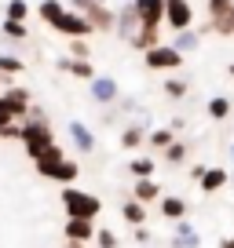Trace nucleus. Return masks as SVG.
Listing matches in <instances>:
<instances>
[{
  "label": "nucleus",
  "instance_id": "nucleus-1",
  "mask_svg": "<svg viewBox=\"0 0 234 248\" xmlns=\"http://www.w3.org/2000/svg\"><path fill=\"white\" fill-rule=\"evenodd\" d=\"M63 208L70 219H95L102 212V201L88 190H77V186H63Z\"/></svg>",
  "mask_w": 234,
  "mask_h": 248
},
{
  "label": "nucleus",
  "instance_id": "nucleus-2",
  "mask_svg": "<svg viewBox=\"0 0 234 248\" xmlns=\"http://www.w3.org/2000/svg\"><path fill=\"white\" fill-rule=\"evenodd\" d=\"M205 30L198 33H216V37H234V0H205Z\"/></svg>",
  "mask_w": 234,
  "mask_h": 248
},
{
  "label": "nucleus",
  "instance_id": "nucleus-3",
  "mask_svg": "<svg viewBox=\"0 0 234 248\" xmlns=\"http://www.w3.org/2000/svg\"><path fill=\"white\" fill-rule=\"evenodd\" d=\"M30 106H33V92L22 84H11L0 92V113L8 121H26L30 117Z\"/></svg>",
  "mask_w": 234,
  "mask_h": 248
},
{
  "label": "nucleus",
  "instance_id": "nucleus-4",
  "mask_svg": "<svg viewBox=\"0 0 234 248\" xmlns=\"http://www.w3.org/2000/svg\"><path fill=\"white\" fill-rule=\"evenodd\" d=\"M183 62H187V55H180L165 40L157 47H150V51H143V66L154 70V73H176V70H183Z\"/></svg>",
  "mask_w": 234,
  "mask_h": 248
},
{
  "label": "nucleus",
  "instance_id": "nucleus-5",
  "mask_svg": "<svg viewBox=\"0 0 234 248\" xmlns=\"http://www.w3.org/2000/svg\"><path fill=\"white\" fill-rule=\"evenodd\" d=\"M18 142L26 146V154H30V157H40V150L55 142L51 124H48V121H33V117H26V121H22V135H18Z\"/></svg>",
  "mask_w": 234,
  "mask_h": 248
},
{
  "label": "nucleus",
  "instance_id": "nucleus-6",
  "mask_svg": "<svg viewBox=\"0 0 234 248\" xmlns=\"http://www.w3.org/2000/svg\"><path fill=\"white\" fill-rule=\"evenodd\" d=\"M172 33H180V30H190L194 26V4L190 0H165V22Z\"/></svg>",
  "mask_w": 234,
  "mask_h": 248
},
{
  "label": "nucleus",
  "instance_id": "nucleus-7",
  "mask_svg": "<svg viewBox=\"0 0 234 248\" xmlns=\"http://www.w3.org/2000/svg\"><path fill=\"white\" fill-rule=\"evenodd\" d=\"M88 92H92V99L99 102V106H114L117 95H121V84H117L110 73H95V77L88 80Z\"/></svg>",
  "mask_w": 234,
  "mask_h": 248
},
{
  "label": "nucleus",
  "instance_id": "nucleus-8",
  "mask_svg": "<svg viewBox=\"0 0 234 248\" xmlns=\"http://www.w3.org/2000/svg\"><path fill=\"white\" fill-rule=\"evenodd\" d=\"M51 30H55V33H63L66 40H70V37H95L92 26H88V18L81 15V11H70V8L63 11V18H59Z\"/></svg>",
  "mask_w": 234,
  "mask_h": 248
},
{
  "label": "nucleus",
  "instance_id": "nucleus-9",
  "mask_svg": "<svg viewBox=\"0 0 234 248\" xmlns=\"http://www.w3.org/2000/svg\"><path fill=\"white\" fill-rule=\"evenodd\" d=\"M81 15L88 18L92 33H114V18H117V11L110 8V4H88Z\"/></svg>",
  "mask_w": 234,
  "mask_h": 248
},
{
  "label": "nucleus",
  "instance_id": "nucleus-10",
  "mask_svg": "<svg viewBox=\"0 0 234 248\" xmlns=\"http://www.w3.org/2000/svg\"><path fill=\"white\" fill-rule=\"evenodd\" d=\"M44 179H55V183H63V186H73V179L81 175V164L77 161H70V157H63V161H55V164H48V168H37Z\"/></svg>",
  "mask_w": 234,
  "mask_h": 248
},
{
  "label": "nucleus",
  "instance_id": "nucleus-11",
  "mask_svg": "<svg viewBox=\"0 0 234 248\" xmlns=\"http://www.w3.org/2000/svg\"><path fill=\"white\" fill-rule=\"evenodd\" d=\"M132 11L139 26H161L165 22V0H132Z\"/></svg>",
  "mask_w": 234,
  "mask_h": 248
},
{
  "label": "nucleus",
  "instance_id": "nucleus-12",
  "mask_svg": "<svg viewBox=\"0 0 234 248\" xmlns=\"http://www.w3.org/2000/svg\"><path fill=\"white\" fill-rule=\"evenodd\" d=\"M147 132H150L147 121H128L121 128V150H143L147 146Z\"/></svg>",
  "mask_w": 234,
  "mask_h": 248
},
{
  "label": "nucleus",
  "instance_id": "nucleus-13",
  "mask_svg": "<svg viewBox=\"0 0 234 248\" xmlns=\"http://www.w3.org/2000/svg\"><path fill=\"white\" fill-rule=\"evenodd\" d=\"M66 132H70L73 150H77V154H95V132L88 128L84 121H70V128H66Z\"/></svg>",
  "mask_w": 234,
  "mask_h": 248
},
{
  "label": "nucleus",
  "instance_id": "nucleus-14",
  "mask_svg": "<svg viewBox=\"0 0 234 248\" xmlns=\"http://www.w3.org/2000/svg\"><path fill=\"white\" fill-rule=\"evenodd\" d=\"M66 241L70 245H88L95 237V219H66Z\"/></svg>",
  "mask_w": 234,
  "mask_h": 248
},
{
  "label": "nucleus",
  "instance_id": "nucleus-15",
  "mask_svg": "<svg viewBox=\"0 0 234 248\" xmlns=\"http://www.w3.org/2000/svg\"><path fill=\"white\" fill-rule=\"evenodd\" d=\"M139 30V18H135V11H132V0H128L125 8H117V18H114V33L121 40H132V33Z\"/></svg>",
  "mask_w": 234,
  "mask_h": 248
},
{
  "label": "nucleus",
  "instance_id": "nucleus-16",
  "mask_svg": "<svg viewBox=\"0 0 234 248\" xmlns=\"http://www.w3.org/2000/svg\"><path fill=\"white\" fill-rule=\"evenodd\" d=\"M128 44H132V51H139V55L150 51V47H157V44H161V26H139Z\"/></svg>",
  "mask_w": 234,
  "mask_h": 248
},
{
  "label": "nucleus",
  "instance_id": "nucleus-17",
  "mask_svg": "<svg viewBox=\"0 0 234 248\" xmlns=\"http://www.w3.org/2000/svg\"><path fill=\"white\" fill-rule=\"evenodd\" d=\"M55 66H59L63 73H70V77H77V80H92L95 77V66L88 59H70V55H63Z\"/></svg>",
  "mask_w": 234,
  "mask_h": 248
},
{
  "label": "nucleus",
  "instance_id": "nucleus-18",
  "mask_svg": "<svg viewBox=\"0 0 234 248\" xmlns=\"http://www.w3.org/2000/svg\"><path fill=\"white\" fill-rule=\"evenodd\" d=\"M168 44L176 47V51H180V55H194V51H198V44H201V33H198L194 26H190V30H180V33H176V37L168 40Z\"/></svg>",
  "mask_w": 234,
  "mask_h": 248
},
{
  "label": "nucleus",
  "instance_id": "nucleus-19",
  "mask_svg": "<svg viewBox=\"0 0 234 248\" xmlns=\"http://www.w3.org/2000/svg\"><path fill=\"white\" fill-rule=\"evenodd\" d=\"M198 245H201L198 230L187 223V219H176V237H172V248H198Z\"/></svg>",
  "mask_w": 234,
  "mask_h": 248
},
{
  "label": "nucleus",
  "instance_id": "nucleus-20",
  "mask_svg": "<svg viewBox=\"0 0 234 248\" xmlns=\"http://www.w3.org/2000/svg\"><path fill=\"white\" fill-rule=\"evenodd\" d=\"M157 197H161V186H157L154 179H135V186H132V201L150 204V201H157Z\"/></svg>",
  "mask_w": 234,
  "mask_h": 248
},
{
  "label": "nucleus",
  "instance_id": "nucleus-21",
  "mask_svg": "<svg viewBox=\"0 0 234 248\" xmlns=\"http://www.w3.org/2000/svg\"><path fill=\"white\" fill-rule=\"evenodd\" d=\"M63 11H66L63 0H40V4H37V18L44 26H55L59 18H63Z\"/></svg>",
  "mask_w": 234,
  "mask_h": 248
},
{
  "label": "nucleus",
  "instance_id": "nucleus-22",
  "mask_svg": "<svg viewBox=\"0 0 234 248\" xmlns=\"http://www.w3.org/2000/svg\"><path fill=\"white\" fill-rule=\"evenodd\" d=\"M161 92H165V99L180 102V99H187V95H190V80H187V77H168V80L161 84Z\"/></svg>",
  "mask_w": 234,
  "mask_h": 248
},
{
  "label": "nucleus",
  "instance_id": "nucleus-23",
  "mask_svg": "<svg viewBox=\"0 0 234 248\" xmlns=\"http://www.w3.org/2000/svg\"><path fill=\"white\" fill-rule=\"evenodd\" d=\"M227 179H231V175H227L223 168H205V175L198 179V183H201L205 194H216V190H223V186H227Z\"/></svg>",
  "mask_w": 234,
  "mask_h": 248
},
{
  "label": "nucleus",
  "instance_id": "nucleus-24",
  "mask_svg": "<svg viewBox=\"0 0 234 248\" xmlns=\"http://www.w3.org/2000/svg\"><path fill=\"white\" fill-rule=\"evenodd\" d=\"M187 154H190V142H183V139H172L168 146L161 150L165 164H183V161H187Z\"/></svg>",
  "mask_w": 234,
  "mask_h": 248
},
{
  "label": "nucleus",
  "instance_id": "nucleus-25",
  "mask_svg": "<svg viewBox=\"0 0 234 248\" xmlns=\"http://www.w3.org/2000/svg\"><path fill=\"white\" fill-rule=\"evenodd\" d=\"M121 219H125L128 226H143V223H147V204L125 201V204H121Z\"/></svg>",
  "mask_w": 234,
  "mask_h": 248
},
{
  "label": "nucleus",
  "instance_id": "nucleus-26",
  "mask_svg": "<svg viewBox=\"0 0 234 248\" xmlns=\"http://www.w3.org/2000/svg\"><path fill=\"white\" fill-rule=\"evenodd\" d=\"M205 109H209L212 121H227V117H231V99H227V95H212V99L205 102Z\"/></svg>",
  "mask_w": 234,
  "mask_h": 248
},
{
  "label": "nucleus",
  "instance_id": "nucleus-27",
  "mask_svg": "<svg viewBox=\"0 0 234 248\" xmlns=\"http://www.w3.org/2000/svg\"><path fill=\"white\" fill-rule=\"evenodd\" d=\"M22 70H26V62L18 59L15 51H0V73H4V77H18Z\"/></svg>",
  "mask_w": 234,
  "mask_h": 248
},
{
  "label": "nucleus",
  "instance_id": "nucleus-28",
  "mask_svg": "<svg viewBox=\"0 0 234 248\" xmlns=\"http://www.w3.org/2000/svg\"><path fill=\"white\" fill-rule=\"evenodd\" d=\"M161 216L165 219H183L187 216V201L183 197H161Z\"/></svg>",
  "mask_w": 234,
  "mask_h": 248
},
{
  "label": "nucleus",
  "instance_id": "nucleus-29",
  "mask_svg": "<svg viewBox=\"0 0 234 248\" xmlns=\"http://www.w3.org/2000/svg\"><path fill=\"white\" fill-rule=\"evenodd\" d=\"M172 139H176V132H172V128H150V132H147V146H150V150H165Z\"/></svg>",
  "mask_w": 234,
  "mask_h": 248
},
{
  "label": "nucleus",
  "instance_id": "nucleus-30",
  "mask_svg": "<svg viewBox=\"0 0 234 248\" xmlns=\"http://www.w3.org/2000/svg\"><path fill=\"white\" fill-rule=\"evenodd\" d=\"M154 168H157L154 157H132V161H128V171H132L135 179H150V175H154Z\"/></svg>",
  "mask_w": 234,
  "mask_h": 248
},
{
  "label": "nucleus",
  "instance_id": "nucleus-31",
  "mask_svg": "<svg viewBox=\"0 0 234 248\" xmlns=\"http://www.w3.org/2000/svg\"><path fill=\"white\" fill-rule=\"evenodd\" d=\"M63 146H59V142H51V146H44L40 150V157H33V164H37V168H48V164H55V161H63Z\"/></svg>",
  "mask_w": 234,
  "mask_h": 248
},
{
  "label": "nucleus",
  "instance_id": "nucleus-32",
  "mask_svg": "<svg viewBox=\"0 0 234 248\" xmlns=\"http://www.w3.org/2000/svg\"><path fill=\"white\" fill-rule=\"evenodd\" d=\"M4 18L26 22V18H30V4H26V0H8V4H4Z\"/></svg>",
  "mask_w": 234,
  "mask_h": 248
},
{
  "label": "nucleus",
  "instance_id": "nucleus-33",
  "mask_svg": "<svg viewBox=\"0 0 234 248\" xmlns=\"http://www.w3.org/2000/svg\"><path fill=\"white\" fill-rule=\"evenodd\" d=\"M0 33L8 40H26L30 37V30H26V22H15V18H4V26H0Z\"/></svg>",
  "mask_w": 234,
  "mask_h": 248
},
{
  "label": "nucleus",
  "instance_id": "nucleus-34",
  "mask_svg": "<svg viewBox=\"0 0 234 248\" xmlns=\"http://www.w3.org/2000/svg\"><path fill=\"white\" fill-rule=\"evenodd\" d=\"M88 55H92L88 37H70V59H88Z\"/></svg>",
  "mask_w": 234,
  "mask_h": 248
},
{
  "label": "nucleus",
  "instance_id": "nucleus-35",
  "mask_svg": "<svg viewBox=\"0 0 234 248\" xmlns=\"http://www.w3.org/2000/svg\"><path fill=\"white\" fill-rule=\"evenodd\" d=\"M114 106H117V113H128V117H132L135 109H139V102H135L132 95H117V102H114Z\"/></svg>",
  "mask_w": 234,
  "mask_h": 248
},
{
  "label": "nucleus",
  "instance_id": "nucleus-36",
  "mask_svg": "<svg viewBox=\"0 0 234 248\" xmlns=\"http://www.w3.org/2000/svg\"><path fill=\"white\" fill-rule=\"evenodd\" d=\"M95 241H99V248H117V233L106 230V226H102V230H95Z\"/></svg>",
  "mask_w": 234,
  "mask_h": 248
},
{
  "label": "nucleus",
  "instance_id": "nucleus-37",
  "mask_svg": "<svg viewBox=\"0 0 234 248\" xmlns=\"http://www.w3.org/2000/svg\"><path fill=\"white\" fill-rule=\"evenodd\" d=\"M18 135H22V124H4V128H0V139H18Z\"/></svg>",
  "mask_w": 234,
  "mask_h": 248
},
{
  "label": "nucleus",
  "instance_id": "nucleus-38",
  "mask_svg": "<svg viewBox=\"0 0 234 248\" xmlns=\"http://www.w3.org/2000/svg\"><path fill=\"white\" fill-rule=\"evenodd\" d=\"M63 4H66L70 11H84L88 4H110V0H63Z\"/></svg>",
  "mask_w": 234,
  "mask_h": 248
},
{
  "label": "nucleus",
  "instance_id": "nucleus-39",
  "mask_svg": "<svg viewBox=\"0 0 234 248\" xmlns=\"http://www.w3.org/2000/svg\"><path fill=\"white\" fill-rule=\"evenodd\" d=\"M117 106H102V128H110V124H117Z\"/></svg>",
  "mask_w": 234,
  "mask_h": 248
},
{
  "label": "nucleus",
  "instance_id": "nucleus-40",
  "mask_svg": "<svg viewBox=\"0 0 234 248\" xmlns=\"http://www.w3.org/2000/svg\"><path fill=\"white\" fill-rule=\"evenodd\" d=\"M135 241H139V245H147V241H150V233H147V226H135Z\"/></svg>",
  "mask_w": 234,
  "mask_h": 248
},
{
  "label": "nucleus",
  "instance_id": "nucleus-41",
  "mask_svg": "<svg viewBox=\"0 0 234 248\" xmlns=\"http://www.w3.org/2000/svg\"><path fill=\"white\" fill-rule=\"evenodd\" d=\"M219 248H234V237H219Z\"/></svg>",
  "mask_w": 234,
  "mask_h": 248
},
{
  "label": "nucleus",
  "instance_id": "nucleus-42",
  "mask_svg": "<svg viewBox=\"0 0 234 248\" xmlns=\"http://www.w3.org/2000/svg\"><path fill=\"white\" fill-rule=\"evenodd\" d=\"M4 124H11V121H8V117H4V113H0V128H4Z\"/></svg>",
  "mask_w": 234,
  "mask_h": 248
},
{
  "label": "nucleus",
  "instance_id": "nucleus-43",
  "mask_svg": "<svg viewBox=\"0 0 234 248\" xmlns=\"http://www.w3.org/2000/svg\"><path fill=\"white\" fill-rule=\"evenodd\" d=\"M227 73H231V77H234V62H231V66H227Z\"/></svg>",
  "mask_w": 234,
  "mask_h": 248
},
{
  "label": "nucleus",
  "instance_id": "nucleus-44",
  "mask_svg": "<svg viewBox=\"0 0 234 248\" xmlns=\"http://www.w3.org/2000/svg\"><path fill=\"white\" fill-rule=\"evenodd\" d=\"M70 248H88V245H70Z\"/></svg>",
  "mask_w": 234,
  "mask_h": 248
},
{
  "label": "nucleus",
  "instance_id": "nucleus-45",
  "mask_svg": "<svg viewBox=\"0 0 234 248\" xmlns=\"http://www.w3.org/2000/svg\"><path fill=\"white\" fill-rule=\"evenodd\" d=\"M231 161H234V146H231Z\"/></svg>",
  "mask_w": 234,
  "mask_h": 248
},
{
  "label": "nucleus",
  "instance_id": "nucleus-46",
  "mask_svg": "<svg viewBox=\"0 0 234 248\" xmlns=\"http://www.w3.org/2000/svg\"><path fill=\"white\" fill-rule=\"evenodd\" d=\"M0 92H4V88H0Z\"/></svg>",
  "mask_w": 234,
  "mask_h": 248
}]
</instances>
